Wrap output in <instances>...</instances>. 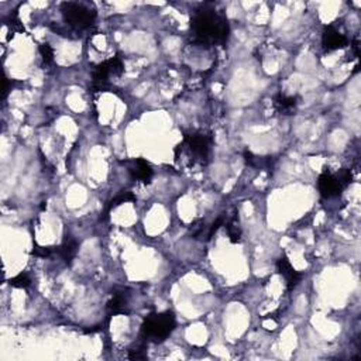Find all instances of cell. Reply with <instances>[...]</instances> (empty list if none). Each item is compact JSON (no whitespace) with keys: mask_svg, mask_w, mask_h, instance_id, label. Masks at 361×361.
Wrapping results in <instances>:
<instances>
[{"mask_svg":"<svg viewBox=\"0 0 361 361\" xmlns=\"http://www.w3.org/2000/svg\"><path fill=\"white\" fill-rule=\"evenodd\" d=\"M194 42L202 47H210L215 44L227 41L230 27L227 19L215 12V9L203 6L194 14L191 21Z\"/></svg>","mask_w":361,"mask_h":361,"instance_id":"cell-1","label":"cell"},{"mask_svg":"<svg viewBox=\"0 0 361 361\" xmlns=\"http://www.w3.org/2000/svg\"><path fill=\"white\" fill-rule=\"evenodd\" d=\"M175 326H176V322L172 312L153 313L147 316L144 320L141 326V334L147 340L161 343L174 332Z\"/></svg>","mask_w":361,"mask_h":361,"instance_id":"cell-2","label":"cell"},{"mask_svg":"<svg viewBox=\"0 0 361 361\" xmlns=\"http://www.w3.org/2000/svg\"><path fill=\"white\" fill-rule=\"evenodd\" d=\"M61 13L64 20L70 24L71 27L77 30H85L93 24L96 19V12L90 10L82 3H74V2H64L61 5Z\"/></svg>","mask_w":361,"mask_h":361,"instance_id":"cell-3","label":"cell"},{"mask_svg":"<svg viewBox=\"0 0 361 361\" xmlns=\"http://www.w3.org/2000/svg\"><path fill=\"white\" fill-rule=\"evenodd\" d=\"M185 144L189 147L195 160L203 161L208 158L209 148H210V139L202 133H194L185 136Z\"/></svg>","mask_w":361,"mask_h":361,"instance_id":"cell-4","label":"cell"},{"mask_svg":"<svg viewBox=\"0 0 361 361\" xmlns=\"http://www.w3.org/2000/svg\"><path fill=\"white\" fill-rule=\"evenodd\" d=\"M318 187H319V192L323 198H334V196H339L341 194V191L344 188L341 187V184L337 179V176L333 174H330L329 171L323 172L319 176L318 180Z\"/></svg>","mask_w":361,"mask_h":361,"instance_id":"cell-5","label":"cell"},{"mask_svg":"<svg viewBox=\"0 0 361 361\" xmlns=\"http://www.w3.org/2000/svg\"><path fill=\"white\" fill-rule=\"evenodd\" d=\"M322 44H323V48L326 51H334V49L344 48L348 44V41L347 38L341 34L340 31H337L333 26H327L323 30Z\"/></svg>","mask_w":361,"mask_h":361,"instance_id":"cell-6","label":"cell"},{"mask_svg":"<svg viewBox=\"0 0 361 361\" xmlns=\"http://www.w3.org/2000/svg\"><path fill=\"white\" fill-rule=\"evenodd\" d=\"M277 270L278 272L286 279V285H288V291H292L296 285L300 282V278L302 275L299 274L298 271L295 270L289 263V260L285 257H281L278 260L277 263Z\"/></svg>","mask_w":361,"mask_h":361,"instance_id":"cell-7","label":"cell"},{"mask_svg":"<svg viewBox=\"0 0 361 361\" xmlns=\"http://www.w3.org/2000/svg\"><path fill=\"white\" fill-rule=\"evenodd\" d=\"M129 171H130V174H132L134 179L143 180L144 184H148L151 180V178H153L154 174L151 165L146 160H143V158H137V160L134 161V165Z\"/></svg>","mask_w":361,"mask_h":361,"instance_id":"cell-8","label":"cell"},{"mask_svg":"<svg viewBox=\"0 0 361 361\" xmlns=\"http://www.w3.org/2000/svg\"><path fill=\"white\" fill-rule=\"evenodd\" d=\"M56 253L59 254V257L63 258L67 264H71L72 260L75 258L78 253V242L71 236L67 237V238L64 240V243L58 247Z\"/></svg>","mask_w":361,"mask_h":361,"instance_id":"cell-9","label":"cell"},{"mask_svg":"<svg viewBox=\"0 0 361 361\" xmlns=\"http://www.w3.org/2000/svg\"><path fill=\"white\" fill-rule=\"evenodd\" d=\"M274 104L277 107V110L279 113H284V114H292V111L295 110L296 104H298V97L292 96H285V95H277Z\"/></svg>","mask_w":361,"mask_h":361,"instance_id":"cell-10","label":"cell"},{"mask_svg":"<svg viewBox=\"0 0 361 361\" xmlns=\"http://www.w3.org/2000/svg\"><path fill=\"white\" fill-rule=\"evenodd\" d=\"M126 305H127V295L125 293V291L114 292L113 298L107 304V312H109V315L125 313Z\"/></svg>","mask_w":361,"mask_h":361,"instance_id":"cell-11","label":"cell"},{"mask_svg":"<svg viewBox=\"0 0 361 361\" xmlns=\"http://www.w3.org/2000/svg\"><path fill=\"white\" fill-rule=\"evenodd\" d=\"M226 229H227V234L230 237V242L231 243H238L240 242V237H242V230L237 226V216H233L230 219L227 224H226Z\"/></svg>","mask_w":361,"mask_h":361,"instance_id":"cell-12","label":"cell"},{"mask_svg":"<svg viewBox=\"0 0 361 361\" xmlns=\"http://www.w3.org/2000/svg\"><path fill=\"white\" fill-rule=\"evenodd\" d=\"M9 284H10V286H13V288L24 289V288H27V286L31 285V279H30L27 274H19V275H16L14 278H10V279H9Z\"/></svg>","mask_w":361,"mask_h":361,"instance_id":"cell-13","label":"cell"},{"mask_svg":"<svg viewBox=\"0 0 361 361\" xmlns=\"http://www.w3.org/2000/svg\"><path fill=\"white\" fill-rule=\"evenodd\" d=\"M109 63V68H110V74L116 75V77H120L125 71V65L122 63V59L118 56H113L111 59H107Z\"/></svg>","mask_w":361,"mask_h":361,"instance_id":"cell-14","label":"cell"},{"mask_svg":"<svg viewBox=\"0 0 361 361\" xmlns=\"http://www.w3.org/2000/svg\"><path fill=\"white\" fill-rule=\"evenodd\" d=\"M40 54H41L44 64H51L54 61V51L48 42H44L40 45Z\"/></svg>","mask_w":361,"mask_h":361,"instance_id":"cell-15","label":"cell"},{"mask_svg":"<svg viewBox=\"0 0 361 361\" xmlns=\"http://www.w3.org/2000/svg\"><path fill=\"white\" fill-rule=\"evenodd\" d=\"M127 201H134V195H133L132 192H125V194L118 195L117 198H114V199H113V201L109 203V206H107V212H109L110 209L116 208V206H118V205H122V203H125V202H127Z\"/></svg>","mask_w":361,"mask_h":361,"instance_id":"cell-16","label":"cell"},{"mask_svg":"<svg viewBox=\"0 0 361 361\" xmlns=\"http://www.w3.org/2000/svg\"><path fill=\"white\" fill-rule=\"evenodd\" d=\"M337 176V179H339V182L341 184V187L343 188H346L351 182V179H353V176H351V172H350V169H347V168H343V169H340L339 171V174L336 175Z\"/></svg>","mask_w":361,"mask_h":361,"instance_id":"cell-17","label":"cell"},{"mask_svg":"<svg viewBox=\"0 0 361 361\" xmlns=\"http://www.w3.org/2000/svg\"><path fill=\"white\" fill-rule=\"evenodd\" d=\"M129 358H130V360H146L147 351L143 347L130 350V353H129Z\"/></svg>","mask_w":361,"mask_h":361,"instance_id":"cell-18","label":"cell"},{"mask_svg":"<svg viewBox=\"0 0 361 361\" xmlns=\"http://www.w3.org/2000/svg\"><path fill=\"white\" fill-rule=\"evenodd\" d=\"M51 247H40V246H37L34 250H33V254L37 256V257H41V258H45V257H49L51 256Z\"/></svg>","mask_w":361,"mask_h":361,"instance_id":"cell-19","label":"cell"},{"mask_svg":"<svg viewBox=\"0 0 361 361\" xmlns=\"http://www.w3.org/2000/svg\"><path fill=\"white\" fill-rule=\"evenodd\" d=\"M223 224V217H219L217 220H216L212 226H210V230H209V233H208V240H210L212 237H213V234H215L216 231L219 230V227L222 226Z\"/></svg>","mask_w":361,"mask_h":361,"instance_id":"cell-20","label":"cell"},{"mask_svg":"<svg viewBox=\"0 0 361 361\" xmlns=\"http://www.w3.org/2000/svg\"><path fill=\"white\" fill-rule=\"evenodd\" d=\"M7 92H9V81H7V78L5 77V79H3V93H2V99L6 97Z\"/></svg>","mask_w":361,"mask_h":361,"instance_id":"cell-21","label":"cell"},{"mask_svg":"<svg viewBox=\"0 0 361 361\" xmlns=\"http://www.w3.org/2000/svg\"><path fill=\"white\" fill-rule=\"evenodd\" d=\"M47 209V203L45 202H42V205H41V210H45Z\"/></svg>","mask_w":361,"mask_h":361,"instance_id":"cell-22","label":"cell"}]
</instances>
